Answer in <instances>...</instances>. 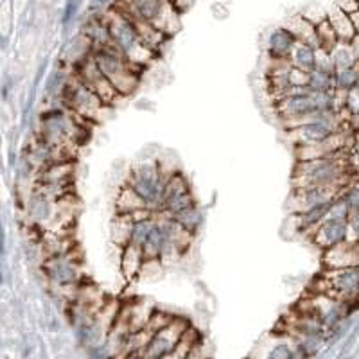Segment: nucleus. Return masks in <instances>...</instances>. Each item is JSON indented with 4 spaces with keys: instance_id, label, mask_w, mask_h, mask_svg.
<instances>
[{
    "instance_id": "nucleus-1",
    "label": "nucleus",
    "mask_w": 359,
    "mask_h": 359,
    "mask_svg": "<svg viewBox=\"0 0 359 359\" xmlns=\"http://www.w3.org/2000/svg\"><path fill=\"white\" fill-rule=\"evenodd\" d=\"M351 153L329 156V158L297 162L293 169V189L297 187H338L345 189L354 176Z\"/></svg>"
},
{
    "instance_id": "nucleus-2",
    "label": "nucleus",
    "mask_w": 359,
    "mask_h": 359,
    "mask_svg": "<svg viewBox=\"0 0 359 359\" xmlns=\"http://www.w3.org/2000/svg\"><path fill=\"white\" fill-rule=\"evenodd\" d=\"M94 57L101 72L107 76V79L117 90L118 95L133 94L139 86V76L133 70V65L115 49L114 45L99 49L94 54Z\"/></svg>"
},
{
    "instance_id": "nucleus-3",
    "label": "nucleus",
    "mask_w": 359,
    "mask_h": 359,
    "mask_svg": "<svg viewBox=\"0 0 359 359\" xmlns=\"http://www.w3.org/2000/svg\"><path fill=\"white\" fill-rule=\"evenodd\" d=\"M169 176H165V172L160 169L156 162H139L131 168L130 176H128V185H131L135 191L139 192L147 207L158 212L160 207H162L163 191H165Z\"/></svg>"
},
{
    "instance_id": "nucleus-4",
    "label": "nucleus",
    "mask_w": 359,
    "mask_h": 359,
    "mask_svg": "<svg viewBox=\"0 0 359 359\" xmlns=\"http://www.w3.org/2000/svg\"><path fill=\"white\" fill-rule=\"evenodd\" d=\"M114 47L126 57L131 65H144L153 57V50L140 38L139 31L126 15H115L108 24Z\"/></svg>"
},
{
    "instance_id": "nucleus-5",
    "label": "nucleus",
    "mask_w": 359,
    "mask_h": 359,
    "mask_svg": "<svg viewBox=\"0 0 359 359\" xmlns=\"http://www.w3.org/2000/svg\"><path fill=\"white\" fill-rule=\"evenodd\" d=\"M322 287L320 294L331 297L339 302H359V269L358 268H341V269H325L322 277L318 278Z\"/></svg>"
},
{
    "instance_id": "nucleus-6",
    "label": "nucleus",
    "mask_w": 359,
    "mask_h": 359,
    "mask_svg": "<svg viewBox=\"0 0 359 359\" xmlns=\"http://www.w3.org/2000/svg\"><path fill=\"white\" fill-rule=\"evenodd\" d=\"M187 331L189 323L184 318H175L172 323H169L165 329L156 332L151 338V341L147 343L142 351H139L140 359H163L165 355L175 351L180 339L184 338V334Z\"/></svg>"
},
{
    "instance_id": "nucleus-7",
    "label": "nucleus",
    "mask_w": 359,
    "mask_h": 359,
    "mask_svg": "<svg viewBox=\"0 0 359 359\" xmlns=\"http://www.w3.org/2000/svg\"><path fill=\"white\" fill-rule=\"evenodd\" d=\"M63 97H65V104L72 110V114L83 118H95V114L101 110L102 104H107L94 90L88 88L78 78L63 88Z\"/></svg>"
},
{
    "instance_id": "nucleus-8",
    "label": "nucleus",
    "mask_w": 359,
    "mask_h": 359,
    "mask_svg": "<svg viewBox=\"0 0 359 359\" xmlns=\"http://www.w3.org/2000/svg\"><path fill=\"white\" fill-rule=\"evenodd\" d=\"M194 205V196H192L191 187H189L187 180L184 175L175 172L169 176L165 191H163L162 207L156 214H162L165 217H172L178 212L185 210L187 207Z\"/></svg>"
},
{
    "instance_id": "nucleus-9",
    "label": "nucleus",
    "mask_w": 359,
    "mask_h": 359,
    "mask_svg": "<svg viewBox=\"0 0 359 359\" xmlns=\"http://www.w3.org/2000/svg\"><path fill=\"white\" fill-rule=\"evenodd\" d=\"M341 194V189L338 187H297L291 192L290 210L293 214H302L311 208L329 205Z\"/></svg>"
},
{
    "instance_id": "nucleus-10",
    "label": "nucleus",
    "mask_w": 359,
    "mask_h": 359,
    "mask_svg": "<svg viewBox=\"0 0 359 359\" xmlns=\"http://www.w3.org/2000/svg\"><path fill=\"white\" fill-rule=\"evenodd\" d=\"M78 79L81 83H85L88 88H92L99 97L104 102H114L118 97L117 90L111 86V83L108 81L107 76L101 72V69L95 63V57H86L81 60V65L78 69Z\"/></svg>"
},
{
    "instance_id": "nucleus-11",
    "label": "nucleus",
    "mask_w": 359,
    "mask_h": 359,
    "mask_svg": "<svg viewBox=\"0 0 359 359\" xmlns=\"http://www.w3.org/2000/svg\"><path fill=\"white\" fill-rule=\"evenodd\" d=\"M351 241V230H348V221L325 219L320 226H316L313 232V245L320 250H329L334 246Z\"/></svg>"
},
{
    "instance_id": "nucleus-12",
    "label": "nucleus",
    "mask_w": 359,
    "mask_h": 359,
    "mask_svg": "<svg viewBox=\"0 0 359 359\" xmlns=\"http://www.w3.org/2000/svg\"><path fill=\"white\" fill-rule=\"evenodd\" d=\"M146 262L147 259L144 255V250L131 243L126 248H123V253H121V273L128 282L135 280L142 273Z\"/></svg>"
},
{
    "instance_id": "nucleus-13",
    "label": "nucleus",
    "mask_w": 359,
    "mask_h": 359,
    "mask_svg": "<svg viewBox=\"0 0 359 359\" xmlns=\"http://www.w3.org/2000/svg\"><path fill=\"white\" fill-rule=\"evenodd\" d=\"M47 273L57 282L60 286H69L78 280V268L70 259L62 257V255H54L53 261L47 264Z\"/></svg>"
},
{
    "instance_id": "nucleus-14",
    "label": "nucleus",
    "mask_w": 359,
    "mask_h": 359,
    "mask_svg": "<svg viewBox=\"0 0 359 359\" xmlns=\"http://www.w3.org/2000/svg\"><path fill=\"white\" fill-rule=\"evenodd\" d=\"M168 245V232H165V224L163 221L156 216V224L155 229L151 230L149 237L146 239V243L142 245L144 255H146L147 261H156V259L162 257L163 250Z\"/></svg>"
},
{
    "instance_id": "nucleus-15",
    "label": "nucleus",
    "mask_w": 359,
    "mask_h": 359,
    "mask_svg": "<svg viewBox=\"0 0 359 359\" xmlns=\"http://www.w3.org/2000/svg\"><path fill=\"white\" fill-rule=\"evenodd\" d=\"M334 131H331L323 123L316 121V123L304 124V126L297 128V130H291V135L297 139L298 144H322L325 142Z\"/></svg>"
},
{
    "instance_id": "nucleus-16",
    "label": "nucleus",
    "mask_w": 359,
    "mask_h": 359,
    "mask_svg": "<svg viewBox=\"0 0 359 359\" xmlns=\"http://www.w3.org/2000/svg\"><path fill=\"white\" fill-rule=\"evenodd\" d=\"M144 208H149L146 205V201L140 198V194L135 191L131 185H124L121 191H118L117 198H115V212L117 214H130L133 216L135 212L144 210Z\"/></svg>"
},
{
    "instance_id": "nucleus-17",
    "label": "nucleus",
    "mask_w": 359,
    "mask_h": 359,
    "mask_svg": "<svg viewBox=\"0 0 359 359\" xmlns=\"http://www.w3.org/2000/svg\"><path fill=\"white\" fill-rule=\"evenodd\" d=\"M297 43L298 40L293 36V33H290L287 29H278L269 38V54L275 60H286V57H291Z\"/></svg>"
},
{
    "instance_id": "nucleus-18",
    "label": "nucleus",
    "mask_w": 359,
    "mask_h": 359,
    "mask_svg": "<svg viewBox=\"0 0 359 359\" xmlns=\"http://www.w3.org/2000/svg\"><path fill=\"white\" fill-rule=\"evenodd\" d=\"M135 221L130 214H115V219L111 221V239L118 248H126L131 245L133 239Z\"/></svg>"
},
{
    "instance_id": "nucleus-19",
    "label": "nucleus",
    "mask_w": 359,
    "mask_h": 359,
    "mask_svg": "<svg viewBox=\"0 0 359 359\" xmlns=\"http://www.w3.org/2000/svg\"><path fill=\"white\" fill-rule=\"evenodd\" d=\"M327 20L331 22V25L334 27L339 41H347V43H351V41L358 36V34H355L354 25H352L351 15L343 11V9L336 8L334 11H331V15H329Z\"/></svg>"
},
{
    "instance_id": "nucleus-20",
    "label": "nucleus",
    "mask_w": 359,
    "mask_h": 359,
    "mask_svg": "<svg viewBox=\"0 0 359 359\" xmlns=\"http://www.w3.org/2000/svg\"><path fill=\"white\" fill-rule=\"evenodd\" d=\"M316 50L318 49L298 41L297 47L291 53V65L300 70H306V72H313V70H316Z\"/></svg>"
},
{
    "instance_id": "nucleus-21",
    "label": "nucleus",
    "mask_w": 359,
    "mask_h": 359,
    "mask_svg": "<svg viewBox=\"0 0 359 359\" xmlns=\"http://www.w3.org/2000/svg\"><path fill=\"white\" fill-rule=\"evenodd\" d=\"M331 57L336 67V72L358 67V57H355L354 49H352V43H347V41H339L331 50Z\"/></svg>"
},
{
    "instance_id": "nucleus-22",
    "label": "nucleus",
    "mask_w": 359,
    "mask_h": 359,
    "mask_svg": "<svg viewBox=\"0 0 359 359\" xmlns=\"http://www.w3.org/2000/svg\"><path fill=\"white\" fill-rule=\"evenodd\" d=\"M329 208H331V203L322 205V207H316V208H311V210H307V212L297 214L298 230L306 232V230H314L316 226H320V224L327 219Z\"/></svg>"
},
{
    "instance_id": "nucleus-23",
    "label": "nucleus",
    "mask_w": 359,
    "mask_h": 359,
    "mask_svg": "<svg viewBox=\"0 0 359 359\" xmlns=\"http://www.w3.org/2000/svg\"><path fill=\"white\" fill-rule=\"evenodd\" d=\"M172 219L180 224V226H184L185 230H189L191 233H196V230L200 229L201 221H203V214H201L200 208L196 207V203L187 207L185 210L178 212L176 216H172Z\"/></svg>"
},
{
    "instance_id": "nucleus-24",
    "label": "nucleus",
    "mask_w": 359,
    "mask_h": 359,
    "mask_svg": "<svg viewBox=\"0 0 359 359\" xmlns=\"http://www.w3.org/2000/svg\"><path fill=\"white\" fill-rule=\"evenodd\" d=\"M29 214L34 221H47L50 216H53V205H50L49 198L41 194V192H36L31 201H29Z\"/></svg>"
},
{
    "instance_id": "nucleus-25",
    "label": "nucleus",
    "mask_w": 359,
    "mask_h": 359,
    "mask_svg": "<svg viewBox=\"0 0 359 359\" xmlns=\"http://www.w3.org/2000/svg\"><path fill=\"white\" fill-rule=\"evenodd\" d=\"M316 38H318V49L327 50V53H331L339 43L338 34L329 20H322L320 24H316Z\"/></svg>"
},
{
    "instance_id": "nucleus-26",
    "label": "nucleus",
    "mask_w": 359,
    "mask_h": 359,
    "mask_svg": "<svg viewBox=\"0 0 359 359\" xmlns=\"http://www.w3.org/2000/svg\"><path fill=\"white\" fill-rule=\"evenodd\" d=\"M309 90L311 92H334L336 90L334 76L320 72V70H313L309 79Z\"/></svg>"
},
{
    "instance_id": "nucleus-27",
    "label": "nucleus",
    "mask_w": 359,
    "mask_h": 359,
    "mask_svg": "<svg viewBox=\"0 0 359 359\" xmlns=\"http://www.w3.org/2000/svg\"><path fill=\"white\" fill-rule=\"evenodd\" d=\"M339 196L345 200V203H347L351 214H358L359 212V176H358V178L352 180L351 184L343 189Z\"/></svg>"
},
{
    "instance_id": "nucleus-28",
    "label": "nucleus",
    "mask_w": 359,
    "mask_h": 359,
    "mask_svg": "<svg viewBox=\"0 0 359 359\" xmlns=\"http://www.w3.org/2000/svg\"><path fill=\"white\" fill-rule=\"evenodd\" d=\"M351 217V210H348L347 203L341 196L336 198L331 203V208H329V214H327V219H336V221H348Z\"/></svg>"
},
{
    "instance_id": "nucleus-29",
    "label": "nucleus",
    "mask_w": 359,
    "mask_h": 359,
    "mask_svg": "<svg viewBox=\"0 0 359 359\" xmlns=\"http://www.w3.org/2000/svg\"><path fill=\"white\" fill-rule=\"evenodd\" d=\"M268 359H293V354H291L290 347H286V345H278V347H275L273 351L269 352Z\"/></svg>"
},
{
    "instance_id": "nucleus-30",
    "label": "nucleus",
    "mask_w": 359,
    "mask_h": 359,
    "mask_svg": "<svg viewBox=\"0 0 359 359\" xmlns=\"http://www.w3.org/2000/svg\"><path fill=\"white\" fill-rule=\"evenodd\" d=\"M79 8V0H69V4H67V11H65V22L72 20L76 11Z\"/></svg>"
},
{
    "instance_id": "nucleus-31",
    "label": "nucleus",
    "mask_w": 359,
    "mask_h": 359,
    "mask_svg": "<svg viewBox=\"0 0 359 359\" xmlns=\"http://www.w3.org/2000/svg\"><path fill=\"white\" fill-rule=\"evenodd\" d=\"M351 20H352V25H354V29H355V34H359V9L358 11L352 13Z\"/></svg>"
},
{
    "instance_id": "nucleus-32",
    "label": "nucleus",
    "mask_w": 359,
    "mask_h": 359,
    "mask_svg": "<svg viewBox=\"0 0 359 359\" xmlns=\"http://www.w3.org/2000/svg\"><path fill=\"white\" fill-rule=\"evenodd\" d=\"M351 43H352V49H354L355 53V57H358V67H359V34L351 41Z\"/></svg>"
},
{
    "instance_id": "nucleus-33",
    "label": "nucleus",
    "mask_w": 359,
    "mask_h": 359,
    "mask_svg": "<svg viewBox=\"0 0 359 359\" xmlns=\"http://www.w3.org/2000/svg\"><path fill=\"white\" fill-rule=\"evenodd\" d=\"M358 175H359V168H358Z\"/></svg>"
},
{
    "instance_id": "nucleus-34",
    "label": "nucleus",
    "mask_w": 359,
    "mask_h": 359,
    "mask_svg": "<svg viewBox=\"0 0 359 359\" xmlns=\"http://www.w3.org/2000/svg\"><path fill=\"white\" fill-rule=\"evenodd\" d=\"M358 4H359V0H358Z\"/></svg>"
},
{
    "instance_id": "nucleus-35",
    "label": "nucleus",
    "mask_w": 359,
    "mask_h": 359,
    "mask_svg": "<svg viewBox=\"0 0 359 359\" xmlns=\"http://www.w3.org/2000/svg\"><path fill=\"white\" fill-rule=\"evenodd\" d=\"M348 359H352V358H348Z\"/></svg>"
},
{
    "instance_id": "nucleus-36",
    "label": "nucleus",
    "mask_w": 359,
    "mask_h": 359,
    "mask_svg": "<svg viewBox=\"0 0 359 359\" xmlns=\"http://www.w3.org/2000/svg\"><path fill=\"white\" fill-rule=\"evenodd\" d=\"M358 269H359V266H358Z\"/></svg>"
}]
</instances>
